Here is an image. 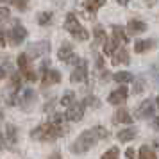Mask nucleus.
Returning a JSON list of instances; mask_svg holds the SVG:
<instances>
[{"mask_svg": "<svg viewBox=\"0 0 159 159\" xmlns=\"http://www.w3.org/2000/svg\"><path fill=\"white\" fill-rule=\"evenodd\" d=\"M107 138H109V130L106 129V127L95 125L91 129L80 132L79 136H77V139L70 145V150H72L73 154H86V152L91 150L98 141L107 139Z\"/></svg>", "mask_w": 159, "mask_h": 159, "instance_id": "obj_1", "label": "nucleus"}, {"mask_svg": "<svg viewBox=\"0 0 159 159\" xmlns=\"http://www.w3.org/2000/svg\"><path fill=\"white\" fill-rule=\"evenodd\" d=\"M127 34H125V30H123L122 25H115L113 27V36L109 38L106 45H104V54L106 56H115V52L118 50V45L120 43H127Z\"/></svg>", "mask_w": 159, "mask_h": 159, "instance_id": "obj_3", "label": "nucleus"}, {"mask_svg": "<svg viewBox=\"0 0 159 159\" xmlns=\"http://www.w3.org/2000/svg\"><path fill=\"white\" fill-rule=\"evenodd\" d=\"M88 79V65L84 59H80L79 63L75 65V68L72 70V75H70V80L72 82H84Z\"/></svg>", "mask_w": 159, "mask_h": 159, "instance_id": "obj_8", "label": "nucleus"}, {"mask_svg": "<svg viewBox=\"0 0 159 159\" xmlns=\"http://www.w3.org/2000/svg\"><path fill=\"white\" fill-rule=\"evenodd\" d=\"M136 138V129L134 127H127V129H123L118 132V139L122 141V143H127V141H132Z\"/></svg>", "mask_w": 159, "mask_h": 159, "instance_id": "obj_21", "label": "nucleus"}, {"mask_svg": "<svg viewBox=\"0 0 159 159\" xmlns=\"http://www.w3.org/2000/svg\"><path fill=\"white\" fill-rule=\"evenodd\" d=\"M52 18H54V13H50V11H43V13H39L38 15V23L41 25V27H45V25H50L52 23Z\"/></svg>", "mask_w": 159, "mask_h": 159, "instance_id": "obj_23", "label": "nucleus"}, {"mask_svg": "<svg viewBox=\"0 0 159 159\" xmlns=\"http://www.w3.org/2000/svg\"><path fill=\"white\" fill-rule=\"evenodd\" d=\"M65 29L72 34L77 41H86L88 39V30L82 27L79 23V20H77V16L73 15V13H68L66 15V18H65Z\"/></svg>", "mask_w": 159, "mask_h": 159, "instance_id": "obj_4", "label": "nucleus"}, {"mask_svg": "<svg viewBox=\"0 0 159 159\" xmlns=\"http://www.w3.org/2000/svg\"><path fill=\"white\" fill-rule=\"evenodd\" d=\"M125 100H127V88L125 86L118 88L115 91H111V93H109V98H107V102L113 104V106H122Z\"/></svg>", "mask_w": 159, "mask_h": 159, "instance_id": "obj_13", "label": "nucleus"}, {"mask_svg": "<svg viewBox=\"0 0 159 159\" xmlns=\"http://www.w3.org/2000/svg\"><path fill=\"white\" fill-rule=\"evenodd\" d=\"M0 2H11V0H0Z\"/></svg>", "mask_w": 159, "mask_h": 159, "instance_id": "obj_41", "label": "nucleus"}, {"mask_svg": "<svg viewBox=\"0 0 159 159\" xmlns=\"http://www.w3.org/2000/svg\"><path fill=\"white\" fill-rule=\"evenodd\" d=\"M48 52H50V41L43 39V41H36V43L29 45V48H27L25 54L30 59H36V57H41V56H47Z\"/></svg>", "mask_w": 159, "mask_h": 159, "instance_id": "obj_6", "label": "nucleus"}, {"mask_svg": "<svg viewBox=\"0 0 159 159\" xmlns=\"http://www.w3.org/2000/svg\"><path fill=\"white\" fill-rule=\"evenodd\" d=\"M6 141L9 145H16L18 143V129H16L15 125H6Z\"/></svg>", "mask_w": 159, "mask_h": 159, "instance_id": "obj_19", "label": "nucleus"}, {"mask_svg": "<svg viewBox=\"0 0 159 159\" xmlns=\"http://www.w3.org/2000/svg\"><path fill=\"white\" fill-rule=\"evenodd\" d=\"M25 38H27V29L23 25H20V23H16L15 27L9 30V43L13 45V47L22 45L25 41Z\"/></svg>", "mask_w": 159, "mask_h": 159, "instance_id": "obj_7", "label": "nucleus"}, {"mask_svg": "<svg viewBox=\"0 0 159 159\" xmlns=\"http://www.w3.org/2000/svg\"><path fill=\"white\" fill-rule=\"evenodd\" d=\"M156 104H157V107H159V97H157V98H156Z\"/></svg>", "mask_w": 159, "mask_h": 159, "instance_id": "obj_40", "label": "nucleus"}, {"mask_svg": "<svg viewBox=\"0 0 159 159\" xmlns=\"http://www.w3.org/2000/svg\"><path fill=\"white\" fill-rule=\"evenodd\" d=\"M11 4L16 9H20V11H25V9L29 7V0H11Z\"/></svg>", "mask_w": 159, "mask_h": 159, "instance_id": "obj_29", "label": "nucleus"}, {"mask_svg": "<svg viewBox=\"0 0 159 159\" xmlns=\"http://www.w3.org/2000/svg\"><path fill=\"white\" fill-rule=\"evenodd\" d=\"M84 109H86V106L82 102H75L72 107H68V111L65 113V118L68 122H79L84 116Z\"/></svg>", "mask_w": 159, "mask_h": 159, "instance_id": "obj_10", "label": "nucleus"}, {"mask_svg": "<svg viewBox=\"0 0 159 159\" xmlns=\"http://www.w3.org/2000/svg\"><path fill=\"white\" fill-rule=\"evenodd\" d=\"M154 113H156V109H154V102L152 100H143L136 109V118H143V120H147V118H152Z\"/></svg>", "mask_w": 159, "mask_h": 159, "instance_id": "obj_12", "label": "nucleus"}, {"mask_svg": "<svg viewBox=\"0 0 159 159\" xmlns=\"http://www.w3.org/2000/svg\"><path fill=\"white\" fill-rule=\"evenodd\" d=\"M157 45V41L154 39V38H148V39H138L136 43H134V50L138 52V54H141V52H147L150 50V48H154Z\"/></svg>", "mask_w": 159, "mask_h": 159, "instance_id": "obj_16", "label": "nucleus"}, {"mask_svg": "<svg viewBox=\"0 0 159 159\" xmlns=\"http://www.w3.org/2000/svg\"><path fill=\"white\" fill-rule=\"evenodd\" d=\"M0 59H2V56H0Z\"/></svg>", "mask_w": 159, "mask_h": 159, "instance_id": "obj_42", "label": "nucleus"}, {"mask_svg": "<svg viewBox=\"0 0 159 159\" xmlns=\"http://www.w3.org/2000/svg\"><path fill=\"white\" fill-rule=\"evenodd\" d=\"M111 63L113 65H122V63H129V52L125 50V48H118L115 52V56L111 59Z\"/></svg>", "mask_w": 159, "mask_h": 159, "instance_id": "obj_20", "label": "nucleus"}, {"mask_svg": "<svg viewBox=\"0 0 159 159\" xmlns=\"http://www.w3.org/2000/svg\"><path fill=\"white\" fill-rule=\"evenodd\" d=\"M143 88H145V82H143V79L139 77V79H136V82H134L132 91H134V93H141V91H143Z\"/></svg>", "mask_w": 159, "mask_h": 159, "instance_id": "obj_30", "label": "nucleus"}, {"mask_svg": "<svg viewBox=\"0 0 159 159\" xmlns=\"http://www.w3.org/2000/svg\"><path fill=\"white\" fill-rule=\"evenodd\" d=\"M127 29H129V34H139V32L147 30V23L141 22V20H130Z\"/></svg>", "mask_w": 159, "mask_h": 159, "instance_id": "obj_18", "label": "nucleus"}, {"mask_svg": "<svg viewBox=\"0 0 159 159\" xmlns=\"http://www.w3.org/2000/svg\"><path fill=\"white\" fill-rule=\"evenodd\" d=\"M68 132V127L65 123L59 125V123H54V122H45L41 125H38L36 129L30 130V138L36 139V141H54L57 138L65 136Z\"/></svg>", "mask_w": 159, "mask_h": 159, "instance_id": "obj_2", "label": "nucleus"}, {"mask_svg": "<svg viewBox=\"0 0 159 159\" xmlns=\"http://www.w3.org/2000/svg\"><path fill=\"white\" fill-rule=\"evenodd\" d=\"M9 16H11V11H9L7 7H0V23L6 22Z\"/></svg>", "mask_w": 159, "mask_h": 159, "instance_id": "obj_31", "label": "nucleus"}, {"mask_svg": "<svg viewBox=\"0 0 159 159\" xmlns=\"http://www.w3.org/2000/svg\"><path fill=\"white\" fill-rule=\"evenodd\" d=\"M116 2H118L120 6H127V4H129L130 0H116Z\"/></svg>", "mask_w": 159, "mask_h": 159, "instance_id": "obj_37", "label": "nucleus"}, {"mask_svg": "<svg viewBox=\"0 0 159 159\" xmlns=\"http://www.w3.org/2000/svg\"><path fill=\"white\" fill-rule=\"evenodd\" d=\"M61 106H66V107H72L75 104V93L73 91H65L63 93V98H61Z\"/></svg>", "mask_w": 159, "mask_h": 159, "instance_id": "obj_25", "label": "nucleus"}, {"mask_svg": "<svg viewBox=\"0 0 159 159\" xmlns=\"http://www.w3.org/2000/svg\"><path fill=\"white\" fill-rule=\"evenodd\" d=\"M57 57L63 61V63H73V65H77L80 59L77 57V54L73 52V48H72V45H68V43H65L61 48L57 50Z\"/></svg>", "mask_w": 159, "mask_h": 159, "instance_id": "obj_9", "label": "nucleus"}, {"mask_svg": "<svg viewBox=\"0 0 159 159\" xmlns=\"http://www.w3.org/2000/svg\"><path fill=\"white\" fill-rule=\"evenodd\" d=\"M118 156H120V150H118V147H111L109 150H106L104 154H102L100 159H118Z\"/></svg>", "mask_w": 159, "mask_h": 159, "instance_id": "obj_27", "label": "nucleus"}, {"mask_svg": "<svg viewBox=\"0 0 159 159\" xmlns=\"http://www.w3.org/2000/svg\"><path fill=\"white\" fill-rule=\"evenodd\" d=\"M6 75H7V70H6V66H0V80L4 79Z\"/></svg>", "mask_w": 159, "mask_h": 159, "instance_id": "obj_34", "label": "nucleus"}, {"mask_svg": "<svg viewBox=\"0 0 159 159\" xmlns=\"http://www.w3.org/2000/svg\"><path fill=\"white\" fill-rule=\"evenodd\" d=\"M145 2H147L148 6H154V4H156V0H145Z\"/></svg>", "mask_w": 159, "mask_h": 159, "instance_id": "obj_39", "label": "nucleus"}, {"mask_svg": "<svg viewBox=\"0 0 159 159\" xmlns=\"http://www.w3.org/2000/svg\"><path fill=\"white\" fill-rule=\"evenodd\" d=\"M61 82V73L56 68H50L47 73L41 75V84L43 86H52V84H59Z\"/></svg>", "mask_w": 159, "mask_h": 159, "instance_id": "obj_15", "label": "nucleus"}, {"mask_svg": "<svg viewBox=\"0 0 159 159\" xmlns=\"http://www.w3.org/2000/svg\"><path fill=\"white\" fill-rule=\"evenodd\" d=\"M104 4H106V0H86V2H82V9L88 13L89 18H95V15L98 13V9Z\"/></svg>", "mask_w": 159, "mask_h": 159, "instance_id": "obj_14", "label": "nucleus"}, {"mask_svg": "<svg viewBox=\"0 0 159 159\" xmlns=\"http://www.w3.org/2000/svg\"><path fill=\"white\" fill-rule=\"evenodd\" d=\"M18 68H20V73H22L27 80L34 82V80L38 79L36 72H34V70H32V66H30V57L25 54V52L18 56Z\"/></svg>", "mask_w": 159, "mask_h": 159, "instance_id": "obj_5", "label": "nucleus"}, {"mask_svg": "<svg viewBox=\"0 0 159 159\" xmlns=\"http://www.w3.org/2000/svg\"><path fill=\"white\" fill-rule=\"evenodd\" d=\"M138 159H157V156H156V152L152 150L148 145H143L139 148V157Z\"/></svg>", "mask_w": 159, "mask_h": 159, "instance_id": "obj_24", "label": "nucleus"}, {"mask_svg": "<svg viewBox=\"0 0 159 159\" xmlns=\"http://www.w3.org/2000/svg\"><path fill=\"white\" fill-rule=\"evenodd\" d=\"M125 157L127 159H134V148H127V150H125Z\"/></svg>", "mask_w": 159, "mask_h": 159, "instance_id": "obj_32", "label": "nucleus"}, {"mask_svg": "<svg viewBox=\"0 0 159 159\" xmlns=\"http://www.w3.org/2000/svg\"><path fill=\"white\" fill-rule=\"evenodd\" d=\"M152 129H156V130H159V116L152 122Z\"/></svg>", "mask_w": 159, "mask_h": 159, "instance_id": "obj_35", "label": "nucleus"}, {"mask_svg": "<svg viewBox=\"0 0 159 159\" xmlns=\"http://www.w3.org/2000/svg\"><path fill=\"white\" fill-rule=\"evenodd\" d=\"M82 104H84L86 107H98V106H100V102H98L97 97H86V98L82 100Z\"/></svg>", "mask_w": 159, "mask_h": 159, "instance_id": "obj_28", "label": "nucleus"}, {"mask_svg": "<svg viewBox=\"0 0 159 159\" xmlns=\"http://www.w3.org/2000/svg\"><path fill=\"white\" fill-rule=\"evenodd\" d=\"M18 104L22 106L23 111H29V109L36 104V91H34V89H30V88H25V89L22 91V95H20Z\"/></svg>", "mask_w": 159, "mask_h": 159, "instance_id": "obj_11", "label": "nucleus"}, {"mask_svg": "<svg viewBox=\"0 0 159 159\" xmlns=\"http://www.w3.org/2000/svg\"><path fill=\"white\" fill-rule=\"evenodd\" d=\"M93 36H95V45H98V43L106 45V41H107L106 30H104V27H100V25H97V27L93 29Z\"/></svg>", "mask_w": 159, "mask_h": 159, "instance_id": "obj_22", "label": "nucleus"}, {"mask_svg": "<svg viewBox=\"0 0 159 159\" xmlns=\"http://www.w3.org/2000/svg\"><path fill=\"white\" fill-rule=\"evenodd\" d=\"M6 45V36H4V30L0 29V48Z\"/></svg>", "mask_w": 159, "mask_h": 159, "instance_id": "obj_33", "label": "nucleus"}, {"mask_svg": "<svg viewBox=\"0 0 159 159\" xmlns=\"http://www.w3.org/2000/svg\"><path fill=\"white\" fill-rule=\"evenodd\" d=\"M115 80L120 82V84H129L132 80V75L129 72H118V73H115Z\"/></svg>", "mask_w": 159, "mask_h": 159, "instance_id": "obj_26", "label": "nucleus"}, {"mask_svg": "<svg viewBox=\"0 0 159 159\" xmlns=\"http://www.w3.org/2000/svg\"><path fill=\"white\" fill-rule=\"evenodd\" d=\"M4 147H6V143H4V139H2V136H0V150H2Z\"/></svg>", "mask_w": 159, "mask_h": 159, "instance_id": "obj_38", "label": "nucleus"}, {"mask_svg": "<svg viewBox=\"0 0 159 159\" xmlns=\"http://www.w3.org/2000/svg\"><path fill=\"white\" fill-rule=\"evenodd\" d=\"M48 159H61V154H59V152H56V154H52Z\"/></svg>", "mask_w": 159, "mask_h": 159, "instance_id": "obj_36", "label": "nucleus"}, {"mask_svg": "<svg viewBox=\"0 0 159 159\" xmlns=\"http://www.w3.org/2000/svg\"><path fill=\"white\" fill-rule=\"evenodd\" d=\"M132 120H134V118L129 115L127 109H118L115 113V116H113V122L115 123H127V125H129V123H132Z\"/></svg>", "mask_w": 159, "mask_h": 159, "instance_id": "obj_17", "label": "nucleus"}]
</instances>
